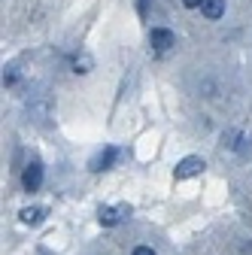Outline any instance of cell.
<instances>
[{
	"label": "cell",
	"instance_id": "6da1fadb",
	"mask_svg": "<svg viewBox=\"0 0 252 255\" xmlns=\"http://www.w3.org/2000/svg\"><path fill=\"white\" fill-rule=\"evenodd\" d=\"M207 164H204V158H198V155H188V158H182V161L176 164V179H188V176H198L201 170H204Z\"/></svg>",
	"mask_w": 252,
	"mask_h": 255
},
{
	"label": "cell",
	"instance_id": "7a4b0ae2",
	"mask_svg": "<svg viewBox=\"0 0 252 255\" xmlns=\"http://www.w3.org/2000/svg\"><path fill=\"white\" fill-rule=\"evenodd\" d=\"M21 185H24V191H37V188L43 185V164H40V161H34V164H27V167H24V173H21Z\"/></svg>",
	"mask_w": 252,
	"mask_h": 255
},
{
	"label": "cell",
	"instance_id": "3957f363",
	"mask_svg": "<svg viewBox=\"0 0 252 255\" xmlns=\"http://www.w3.org/2000/svg\"><path fill=\"white\" fill-rule=\"evenodd\" d=\"M149 43H152L155 49H158V52H167V49L176 43V37H173V30H167V27H152Z\"/></svg>",
	"mask_w": 252,
	"mask_h": 255
},
{
	"label": "cell",
	"instance_id": "277c9868",
	"mask_svg": "<svg viewBox=\"0 0 252 255\" xmlns=\"http://www.w3.org/2000/svg\"><path fill=\"white\" fill-rule=\"evenodd\" d=\"M128 204H116V207H104L101 210V225H119V222L128 216Z\"/></svg>",
	"mask_w": 252,
	"mask_h": 255
},
{
	"label": "cell",
	"instance_id": "5b68a950",
	"mask_svg": "<svg viewBox=\"0 0 252 255\" xmlns=\"http://www.w3.org/2000/svg\"><path fill=\"white\" fill-rule=\"evenodd\" d=\"M116 149L113 146H107L104 152H98V155H94L91 158V170H107V167H113V161H116Z\"/></svg>",
	"mask_w": 252,
	"mask_h": 255
},
{
	"label": "cell",
	"instance_id": "8992f818",
	"mask_svg": "<svg viewBox=\"0 0 252 255\" xmlns=\"http://www.w3.org/2000/svg\"><path fill=\"white\" fill-rule=\"evenodd\" d=\"M201 12L207 18H222L225 15V0H204L201 3Z\"/></svg>",
	"mask_w": 252,
	"mask_h": 255
},
{
	"label": "cell",
	"instance_id": "52a82bcc",
	"mask_svg": "<svg viewBox=\"0 0 252 255\" xmlns=\"http://www.w3.org/2000/svg\"><path fill=\"white\" fill-rule=\"evenodd\" d=\"M43 219H46V207H27V210H21V222H24V225H40Z\"/></svg>",
	"mask_w": 252,
	"mask_h": 255
},
{
	"label": "cell",
	"instance_id": "ba28073f",
	"mask_svg": "<svg viewBox=\"0 0 252 255\" xmlns=\"http://www.w3.org/2000/svg\"><path fill=\"white\" fill-rule=\"evenodd\" d=\"M91 67H94L91 55H85V52H82V55H76V58H73V70H76V73H88Z\"/></svg>",
	"mask_w": 252,
	"mask_h": 255
},
{
	"label": "cell",
	"instance_id": "9c48e42d",
	"mask_svg": "<svg viewBox=\"0 0 252 255\" xmlns=\"http://www.w3.org/2000/svg\"><path fill=\"white\" fill-rule=\"evenodd\" d=\"M234 152H237V155H249V152H252V137H237Z\"/></svg>",
	"mask_w": 252,
	"mask_h": 255
},
{
	"label": "cell",
	"instance_id": "30bf717a",
	"mask_svg": "<svg viewBox=\"0 0 252 255\" xmlns=\"http://www.w3.org/2000/svg\"><path fill=\"white\" fill-rule=\"evenodd\" d=\"M18 82V70L15 67H6V73H3V85H15Z\"/></svg>",
	"mask_w": 252,
	"mask_h": 255
},
{
	"label": "cell",
	"instance_id": "8fae6325",
	"mask_svg": "<svg viewBox=\"0 0 252 255\" xmlns=\"http://www.w3.org/2000/svg\"><path fill=\"white\" fill-rule=\"evenodd\" d=\"M131 255H155V252H152V249H149V246H137V249H134V252H131Z\"/></svg>",
	"mask_w": 252,
	"mask_h": 255
},
{
	"label": "cell",
	"instance_id": "7c38bea8",
	"mask_svg": "<svg viewBox=\"0 0 252 255\" xmlns=\"http://www.w3.org/2000/svg\"><path fill=\"white\" fill-rule=\"evenodd\" d=\"M182 3H185L188 9H195V6H201V3H204V0H182Z\"/></svg>",
	"mask_w": 252,
	"mask_h": 255
}]
</instances>
